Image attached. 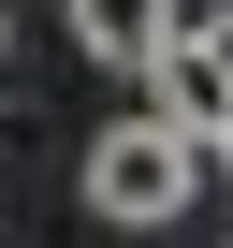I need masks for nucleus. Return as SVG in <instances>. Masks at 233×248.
I'll list each match as a JSON object with an SVG mask.
<instances>
[{"label": "nucleus", "mask_w": 233, "mask_h": 248, "mask_svg": "<svg viewBox=\"0 0 233 248\" xmlns=\"http://www.w3.org/2000/svg\"><path fill=\"white\" fill-rule=\"evenodd\" d=\"M189 190H204V132H175L160 102H146V117H102V146H87V204H102L116 233L189 219Z\"/></svg>", "instance_id": "f257e3e1"}, {"label": "nucleus", "mask_w": 233, "mask_h": 248, "mask_svg": "<svg viewBox=\"0 0 233 248\" xmlns=\"http://www.w3.org/2000/svg\"><path fill=\"white\" fill-rule=\"evenodd\" d=\"M160 117L218 146V117H233V15H175V44H160Z\"/></svg>", "instance_id": "f03ea898"}, {"label": "nucleus", "mask_w": 233, "mask_h": 248, "mask_svg": "<svg viewBox=\"0 0 233 248\" xmlns=\"http://www.w3.org/2000/svg\"><path fill=\"white\" fill-rule=\"evenodd\" d=\"M58 15L102 73H160V44H175V0H58Z\"/></svg>", "instance_id": "7ed1b4c3"}, {"label": "nucleus", "mask_w": 233, "mask_h": 248, "mask_svg": "<svg viewBox=\"0 0 233 248\" xmlns=\"http://www.w3.org/2000/svg\"><path fill=\"white\" fill-rule=\"evenodd\" d=\"M218 161H233V117H218Z\"/></svg>", "instance_id": "20e7f679"}]
</instances>
